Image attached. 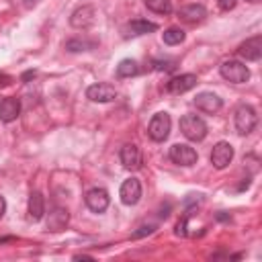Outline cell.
Here are the masks:
<instances>
[{
  "instance_id": "1",
  "label": "cell",
  "mask_w": 262,
  "mask_h": 262,
  "mask_svg": "<svg viewBox=\"0 0 262 262\" xmlns=\"http://www.w3.org/2000/svg\"><path fill=\"white\" fill-rule=\"evenodd\" d=\"M180 131L190 141H201L207 135V123L196 115H184L180 119Z\"/></svg>"
},
{
  "instance_id": "2",
  "label": "cell",
  "mask_w": 262,
  "mask_h": 262,
  "mask_svg": "<svg viewBox=\"0 0 262 262\" xmlns=\"http://www.w3.org/2000/svg\"><path fill=\"white\" fill-rule=\"evenodd\" d=\"M219 72L221 76L227 80V82H233V84H242V82H248L250 78V70L237 61V59H225L221 66H219Z\"/></svg>"
},
{
  "instance_id": "3",
  "label": "cell",
  "mask_w": 262,
  "mask_h": 262,
  "mask_svg": "<svg viewBox=\"0 0 262 262\" xmlns=\"http://www.w3.org/2000/svg\"><path fill=\"white\" fill-rule=\"evenodd\" d=\"M258 123V117H256V111L250 106V104H242L235 108V129L239 135H248L254 131Z\"/></svg>"
},
{
  "instance_id": "4",
  "label": "cell",
  "mask_w": 262,
  "mask_h": 262,
  "mask_svg": "<svg viewBox=\"0 0 262 262\" xmlns=\"http://www.w3.org/2000/svg\"><path fill=\"white\" fill-rule=\"evenodd\" d=\"M170 127H172V121H170V115L168 113H156L147 125V135L154 139V141H164L168 135H170Z\"/></svg>"
},
{
  "instance_id": "5",
  "label": "cell",
  "mask_w": 262,
  "mask_h": 262,
  "mask_svg": "<svg viewBox=\"0 0 262 262\" xmlns=\"http://www.w3.org/2000/svg\"><path fill=\"white\" fill-rule=\"evenodd\" d=\"M170 160L178 166H192L196 164L199 156H196V149L190 147L188 143H174L170 147Z\"/></svg>"
},
{
  "instance_id": "6",
  "label": "cell",
  "mask_w": 262,
  "mask_h": 262,
  "mask_svg": "<svg viewBox=\"0 0 262 262\" xmlns=\"http://www.w3.org/2000/svg\"><path fill=\"white\" fill-rule=\"evenodd\" d=\"M233 160V147L231 143L227 141H219L213 145V151H211V164L217 168V170H223L231 164Z\"/></svg>"
},
{
  "instance_id": "7",
  "label": "cell",
  "mask_w": 262,
  "mask_h": 262,
  "mask_svg": "<svg viewBox=\"0 0 262 262\" xmlns=\"http://www.w3.org/2000/svg\"><path fill=\"white\" fill-rule=\"evenodd\" d=\"M196 82H199V80H196L194 74H180V76H174L172 80H168L166 90H168L170 94H184V92H188L190 88H194Z\"/></svg>"
},
{
  "instance_id": "8",
  "label": "cell",
  "mask_w": 262,
  "mask_h": 262,
  "mask_svg": "<svg viewBox=\"0 0 262 262\" xmlns=\"http://www.w3.org/2000/svg\"><path fill=\"white\" fill-rule=\"evenodd\" d=\"M119 196L125 205H137L139 199H141V182L137 178H127L123 184H121V190H119Z\"/></svg>"
},
{
  "instance_id": "9",
  "label": "cell",
  "mask_w": 262,
  "mask_h": 262,
  "mask_svg": "<svg viewBox=\"0 0 262 262\" xmlns=\"http://www.w3.org/2000/svg\"><path fill=\"white\" fill-rule=\"evenodd\" d=\"M237 53L248 59V61H258L262 57V37L256 35V37H250L248 41H244L237 49Z\"/></svg>"
},
{
  "instance_id": "10",
  "label": "cell",
  "mask_w": 262,
  "mask_h": 262,
  "mask_svg": "<svg viewBox=\"0 0 262 262\" xmlns=\"http://www.w3.org/2000/svg\"><path fill=\"white\" fill-rule=\"evenodd\" d=\"M86 96L92 102H111V100H115L117 90L111 84H92V86H88Z\"/></svg>"
},
{
  "instance_id": "11",
  "label": "cell",
  "mask_w": 262,
  "mask_h": 262,
  "mask_svg": "<svg viewBox=\"0 0 262 262\" xmlns=\"http://www.w3.org/2000/svg\"><path fill=\"white\" fill-rule=\"evenodd\" d=\"M119 158H121V164H123L127 170H137V168H141V151H139V147L133 145V143L123 145Z\"/></svg>"
},
{
  "instance_id": "12",
  "label": "cell",
  "mask_w": 262,
  "mask_h": 262,
  "mask_svg": "<svg viewBox=\"0 0 262 262\" xmlns=\"http://www.w3.org/2000/svg\"><path fill=\"white\" fill-rule=\"evenodd\" d=\"M86 205L94 213H102L108 207V192L104 188H92L86 192Z\"/></svg>"
},
{
  "instance_id": "13",
  "label": "cell",
  "mask_w": 262,
  "mask_h": 262,
  "mask_svg": "<svg viewBox=\"0 0 262 262\" xmlns=\"http://www.w3.org/2000/svg\"><path fill=\"white\" fill-rule=\"evenodd\" d=\"M92 23H94V8L92 6H80L70 16V25L74 29H88Z\"/></svg>"
},
{
  "instance_id": "14",
  "label": "cell",
  "mask_w": 262,
  "mask_h": 262,
  "mask_svg": "<svg viewBox=\"0 0 262 262\" xmlns=\"http://www.w3.org/2000/svg\"><path fill=\"white\" fill-rule=\"evenodd\" d=\"M194 104H196L199 111L213 115V113H217V111L221 108L223 102H221V98H219L217 94H213V92H201V94H196Z\"/></svg>"
},
{
  "instance_id": "15",
  "label": "cell",
  "mask_w": 262,
  "mask_h": 262,
  "mask_svg": "<svg viewBox=\"0 0 262 262\" xmlns=\"http://www.w3.org/2000/svg\"><path fill=\"white\" fill-rule=\"evenodd\" d=\"M68 221H70V213H68V209L55 207V209L49 213V217H47V229L53 231V233H55V231H61V229H66Z\"/></svg>"
},
{
  "instance_id": "16",
  "label": "cell",
  "mask_w": 262,
  "mask_h": 262,
  "mask_svg": "<svg viewBox=\"0 0 262 262\" xmlns=\"http://www.w3.org/2000/svg\"><path fill=\"white\" fill-rule=\"evenodd\" d=\"M20 115V100L18 98H4L0 102V121L12 123Z\"/></svg>"
},
{
  "instance_id": "17",
  "label": "cell",
  "mask_w": 262,
  "mask_h": 262,
  "mask_svg": "<svg viewBox=\"0 0 262 262\" xmlns=\"http://www.w3.org/2000/svg\"><path fill=\"white\" fill-rule=\"evenodd\" d=\"M178 16L184 20V23H199L207 16V10L203 4H188V6H182Z\"/></svg>"
},
{
  "instance_id": "18",
  "label": "cell",
  "mask_w": 262,
  "mask_h": 262,
  "mask_svg": "<svg viewBox=\"0 0 262 262\" xmlns=\"http://www.w3.org/2000/svg\"><path fill=\"white\" fill-rule=\"evenodd\" d=\"M45 213V201H43V194L39 190L31 192L29 196V219L31 221H39Z\"/></svg>"
},
{
  "instance_id": "19",
  "label": "cell",
  "mask_w": 262,
  "mask_h": 262,
  "mask_svg": "<svg viewBox=\"0 0 262 262\" xmlns=\"http://www.w3.org/2000/svg\"><path fill=\"white\" fill-rule=\"evenodd\" d=\"M158 29V25L156 23H149V20H141V18H137V20H131L129 25H127V31H129V35H145V33H151V31H156Z\"/></svg>"
},
{
  "instance_id": "20",
  "label": "cell",
  "mask_w": 262,
  "mask_h": 262,
  "mask_svg": "<svg viewBox=\"0 0 262 262\" xmlns=\"http://www.w3.org/2000/svg\"><path fill=\"white\" fill-rule=\"evenodd\" d=\"M139 72V66L135 59H123L119 66H117V76L119 78H131Z\"/></svg>"
},
{
  "instance_id": "21",
  "label": "cell",
  "mask_w": 262,
  "mask_h": 262,
  "mask_svg": "<svg viewBox=\"0 0 262 262\" xmlns=\"http://www.w3.org/2000/svg\"><path fill=\"white\" fill-rule=\"evenodd\" d=\"M162 39H164L166 45H178V43L184 41V31L178 29V27H170L162 33Z\"/></svg>"
},
{
  "instance_id": "22",
  "label": "cell",
  "mask_w": 262,
  "mask_h": 262,
  "mask_svg": "<svg viewBox=\"0 0 262 262\" xmlns=\"http://www.w3.org/2000/svg\"><path fill=\"white\" fill-rule=\"evenodd\" d=\"M145 6L158 14H170L172 12V2L170 0H145Z\"/></svg>"
},
{
  "instance_id": "23",
  "label": "cell",
  "mask_w": 262,
  "mask_h": 262,
  "mask_svg": "<svg viewBox=\"0 0 262 262\" xmlns=\"http://www.w3.org/2000/svg\"><path fill=\"white\" fill-rule=\"evenodd\" d=\"M92 43H86V41H82V39H70L68 43H66V49L68 51H84L86 47H90Z\"/></svg>"
},
{
  "instance_id": "24",
  "label": "cell",
  "mask_w": 262,
  "mask_h": 262,
  "mask_svg": "<svg viewBox=\"0 0 262 262\" xmlns=\"http://www.w3.org/2000/svg\"><path fill=\"white\" fill-rule=\"evenodd\" d=\"M174 233H176V235H180V237H184V235H186V217H184V219H180V221L176 223Z\"/></svg>"
},
{
  "instance_id": "25",
  "label": "cell",
  "mask_w": 262,
  "mask_h": 262,
  "mask_svg": "<svg viewBox=\"0 0 262 262\" xmlns=\"http://www.w3.org/2000/svg\"><path fill=\"white\" fill-rule=\"evenodd\" d=\"M217 4H219L221 10H231L237 4V0H217Z\"/></svg>"
},
{
  "instance_id": "26",
  "label": "cell",
  "mask_w": 262,
  "mask_h": 262,
  "mask_svg": "<svg viewBox=\"0 0 262 262\" xmlns=\"http://www.w3.org/2000/svg\"><path fill=\"white\" fill-rule=\"evenodd\" d=\"M154 229H156V225H143V227H139V231L133 233V237H141V235H145V233H151Z\"/></svg>"
},
{
  "instance_id": "27",
  "label": "cell",
  "mask_w": 262,
  "mask_h": 262,
  "mask_svg": "<svg viewBox=\"0 0 262 262\" xmlns=\"http://www.w3.org/2000/svg\"><path fill=\"white\" fill-rule=\"evenodd\" d=\"M4 211H6V201H4V196H0V217L4 215Z\"/></svg>"
},
{
  "instance_id": "28",
  "label": "cell",
  "mask_w": 262,
  "mask_h": 262,
  "mask_svg": "<svg viewBox=\"0 0 262 262\" xmlns=\"http://www.w3.org/2000/svg\"><path fill=\"white\" fill-rule=\"evenodd\" d=\"M8 82H10V78L2 74V76H0V86H8Z\"/></svg>"
},
{
  "instance_id": "29",
  "label": "cell",
  "mask_w": 262,
  "mask_h": 262,
  "mask_svg": "<svg viewBox=\"0 0 262 262\" xmlns=\"http://www.w3.org/2000/svg\"><path fill=\"white\" fill-rule=\"evenodd\" d=\"M250 2H258V0H250Z\"/></svg>"
}]
</instances>
